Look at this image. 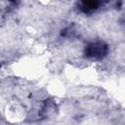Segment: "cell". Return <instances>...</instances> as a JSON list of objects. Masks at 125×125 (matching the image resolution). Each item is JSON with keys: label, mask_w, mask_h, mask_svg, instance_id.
Instances as JSON below:
<instances>
[{"label": "cell", "mask_w": 125, "mask_h": 125, "mask_svg": "<svg viewBox=\"0 0 125 125\" xmlns=\"http://www.w3.org/2000/svg\"><path fill=\"white\" fill-rule=\"evenodd\" d=\"M99 6V3L98 2H94V1H88V2H83V6L82 8L84 9V11H92V10H95L97 9Z\"/></svg>", "instance_id": "cell-2"}, {"label": "cell", "mask_w": 125, "mask_h": 125, "mask_svg": "<svg viewBox=\"0 0 125 125\" xmlns=\"http://www.w3.org/2000/svg\"><path fill=\"white\" fill-rule=\"evenodd\" d=\"M107 53V46L104 42H95L87 46L85 54L90 58L100 59L103 58Z\"/></svg>", "instance_id": "cell-1"}]
</instances>
